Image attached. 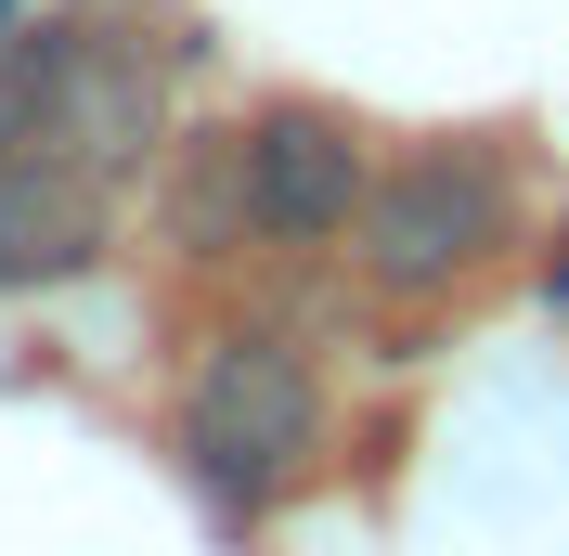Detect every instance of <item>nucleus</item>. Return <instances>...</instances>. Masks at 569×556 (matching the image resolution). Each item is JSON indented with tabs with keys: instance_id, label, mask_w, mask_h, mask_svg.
I'll return each mask as SVG.
<instances>
[{
	"instance_id": "nucleus-4",
	"label": "nucleus",
	"mask_w": 569,
	"mask_h": 556,
	"mask_svg": "<svg viewBox=\"0 0 569 556\" xmlns=\"http://www.w3.org/2000/svg\"><path fill=\"white\" fill-rule=\"evenodd\" d=\"M362 195H376V156H362L350 117H323V105H272L259 130H233V208H247L272 246H323V234H350Z\"/></svg>"
},
{
	"instance_id": "nucleus-1",
	"label": "nucleus",
	"mask_w": 569,
	"mask_h": 556,
	"mask_svg": "<svg viewBox=\"0 0 569 556\" xmlns=\"http://www.w3.org/2000/svg\"><path fill=\"white\" fill-rule=\"evenodd\" d=\"M156 117H169V91H156V66H142L130 39L39 27L13 66H0V169H13V156H52V169H78V181H117V169L156 156Z\"/></svg>"
},
{
	"instance_id": "nucleus-2",
	"label": "nucleus",
	"mask_w": 569,
	"mask_h": 556,
	"mask_svg": "<svg viewBox=\"0 0 569 556\" xmlns=\"http://www.w3.org/2000/svg\"><path fill=\"white\" fill-rule=\"evenodd\" d=\"M181 453H194V479H208L220 505H272V492L323 453V388H311V363H298L284 337L208 349L194 388H181Z\"/></svg>"
},
{
	"instance_id": "nucleus-6",
	"label": "nucleus",
	"mask_w": 569,
	"mask_h": 556,
	"mask_svg": "<svg viewBox=\"0 0 569 556\" xmlns=\"http://www.w3.org/2000/svg\"><path fill=\"white\" fill-rule=\"evenodd\" d=\"M557 298H569V259H557Z\"/></svg>"
},
{
	"instance_id": "nucleus-7",
	"label": "nucleus",
	"mask_w": 569,
	"mask_h": 556,
	"mask_svg": "<svg viewBox=\"0 0 569 556\" xmlns=\"http://www.w3.org/2000/svg\"><path fill=\"white\" fill-rule=\"evenodd\" d=\"M0 27H13V0H0Z\"/></svg>"
},
{
	"instance_id": "nucleus-5",
	"label": "nucleus",
	"mask_w": 569,
	"mask_h": 556,
	"mask_svg": "<svg viewBox=\"0 0 569 556\" xmlns=\"http://www.w3.org/2000/svg\"><path fill=\"white\" fill-rule=\"evenodd\" d=\"M104 246V195L52 156H13L0 169V285H39V272H78Z\"/></svg>"
},
{
	"instance_id": "nucleus-3",
	"label": "nucleus",
	"mask_w": 569,
	"mask_h": 556,
	"mask_svg": "<svg viewBox=\"0 0 569 556\" xmlns=\"http://www.w3.org/2000/svg\"><path fill=\"white\" fill-rule=\"evenodd\" d=\"M350 246H362V272L389 285V298H440V285H466L505 246V169L479 142H427V156L376 169Z\"/></svg>"
}]
</instances>
